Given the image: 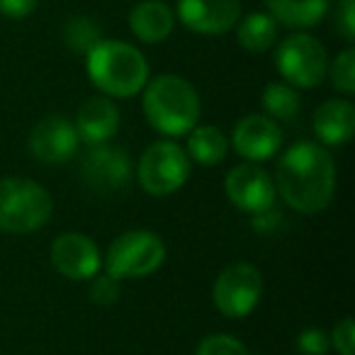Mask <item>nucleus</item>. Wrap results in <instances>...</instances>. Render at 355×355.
I'll use <instances>...</instances> for the list:
<instances>
[{
    "mask_svg": "<svg viewBox=\"0 0 355 355\" xmlns=\"http://www.w3.org/2000/svg\"><path fill=\"white\" fill-rule=\"evenodd\" d=\"M331 83L343 95L355 93V51L350 46L340 51L331 64Z\"/></svg>",
    "mask_w": 355,
    "mask_h": 355,
    "instance_id": "obj_23",
    "label": "nucleus"
},
{
    "mask_svg": "<svg viewBox=\"0 0 355 355\" xmlns=\"http://www.w3.org/2000/svg\"><path fill=\"white\" fill-rule=\"evenodd\" d=\"M275 66L282 78L295 88H316L329 73V54L316 37L297 32L280 42Z\"/></svg>",
    "mask_w": 355,
    "mask_h": 355,
    "instance_id": "obj_7",
    "label": "nucleus"
},
{
    "mask_svg": "<svg viewBox=\"0 0 355 355\" xmlns=\"http://www.w3.org/2000/svg\"><path fill=\"white\" fill-rule=\"evenodd\" d=\"M90 300L100 306H110L119 300V280L110 272H98L90 277Z\"/></svg>",
    "mask_w": 355,
    "mask_h": 355,
    "instance_id": "obj_25",
    "label": "nucleus"
},
{
    "mask_svg": "<svg viewBox=\"0 0 355 355\" xmlns=\"http://www.w3.org/2000/svg\"><path fill=\"white\" fill-rule=\"evenodd\" d=\"M64 35H66V42H69V46L73 51H78V54H83V51L88 54V51L100 42L98 27H95L93 22L88 20V17H73V20L66 25Z\"/></svg>",
    "mask_w": 355,
    "mask_h": 355,
    "instance_id": "obj_22",
    "label": "nucleus"
},
{
    "mask_svg": "<svg viewBox=\"0 0 355 355\" xmlns=\"http://www.w3.org/2000/svg\"><path fill=\"white\" fill-rule=\"evenodd\" d=\"M54 200L30 178H0V232L32 234L51 219Z\"/></svg>",
    "mask_w": 355,
    "mask_h": 355,
    "instance_id": "obj_4",
    "label": "nucleus"
},
{
    "mask_svg": "<svg viewBox=\"0 0 355 355\" xmlns=\"http://www.w3.org/2000/svg\"><path fill=\"white\" fill-rule=\"evenodd\" d=\"M188 139V156L200 166H217L219 161H224L229 151V139L224 137V132L212 124L205 127H193Z\"/></svg>",
    "mask_w": 355,
    "mask_h": 355,
    "instance_id": "obj_19",
    "label": "nucleus"
},
{
    "mask_svg": "<svg viewBox=\"0 0 355 355\" xmlns=\"http://www.w3.org/2000/svg\"><path fill=\"white\" fill-rule=\"evenodd\" d=\"M297 350L302 355H326L331 350V338L321 329H304L297 338Z\"/></svg>",
    "mask_w": 355,
    "mask_h": 355,
    "instance_id": "obj_26",
    "label": "nucleus"
},
{
    "mask_svg": "<svg viewBox=\"0 0 355 355\" xmlns=\"http://www.w3.org/2000/svg\"><path fill=\"white\" fill-rule=\"evenodd\" d=\"M329 338L338 355H355V326L350 316H345V319H340L338 324H336L334 334H331Z\"/></svg>",
    "mask_w": 355,
    "mask_h": 355,
    "instance_id": "obj_27",
    "label": "nucleus"
},
{
    "mask_svg": "<svg viewBox=\"0 0 355 355\" xmlns=\"http://www.w3.org/2000/svg\"><path fill=\"white\" fill-rule=\"evenodd\" d=\"M129 27L134 37L141 40L144 44H158L171 37L175 27V15L161 0H144L129 12Z\"/></svg>",
    "mask_w": 355,
    "mask_h": 355,
    "instance_id": "obj_17",
    "label": "nucleus"
},
{
    "mask_svg": "<svg viewBox=\"0 0 355 355\" xmlns=\"http://www.w3.org/2000/svg\"><path fill=\"white\" fill-rule=\"evenodd\" d=\"M80 173L93 190L114 193L129 183L132 161L122 148L110 146V144H95L85 151L83 161H80Z\"/></svg>",
    "mask_w": 355,
    "mask_h": 355,
    "instance_id": "obj_12",
    "label": "nucleus"
},
{
    "mask_svg": "<svg viewBox=\"0 0 355 355\" xmlns=\"http://www.w3.org/2000/svg\"><path fill=\"white\" fill-rule=\"evenodd\" d=\"M195 355H248V348L229 334H212L200 340Z\"/></svg>",
    "mask_w": 355,
    "mask_h": 355,
    "instance_id": "obj_24",
    "label": "nucleus"
},
{
    "mask_svg": "<svg viewBox=\"0 0 355 355\" xmlns=\"http://www.w3.org/2000/svg\"><path fill=\"white\" fill-rule=\"evenodd\" d=\"M263 110L268 112L270 119H282V122H290L297 117L302 103L297 90L290 83H268V88L263 90Z\"/></svg>",
    "mask_w": 355,
    "mask_h": 355,
    "instance_id": "obj_21",
    "label": "nucleus"
},
{
    "mask_svg": "<svg viewBox=\"0 0 355 355\" xmlns=\"http://www.w3.org/2000/svg\"><path fill=\"white\" fill-rule=\"evenodd\" d=\"M272 183L292 209L316 214L334 200L336 163L321 144L300 141L280 156Z\"/></svg>",
    "mask_w": 355,
    "mask_h": 355,
    "instance_id": "obj_1",
    "label": "nucleus"
},
{
    "mask_svg": "<svg viewBox=\"0 0 355 355\" xmlns=\"http://www.w3.org/2000/svg\"><path fill=\"white\" fill-rule=\"evenodd\" d=\"M239 44L251 54H263L268 51L277 40V22L270 12H251L239 22L236 32Z\"/></svg>",
    "mask_w": 355,
    "mask_h": 355,
    "instance_id": "obj_20",
    "label": "nucleus"
},
{
    "mask_svg": "<svg viewBox=\"0 0 355 355\" xmlns=\"http://www.w3.org/2000/svg\"><path fill=\"white\" fill-rule=\"evenodd\" d=\"M234 151L251 163L272 158L282 146V132L275 119L268 114H248L234 127L232 141Z\"/></svg>",
    "mask_w": 355,
    "mask_h": 355,
    "instance_id": "obj_13",
    "label": "nucleus"
},
{
    "mask_svg": "<svg viewBox=\"0 0 355 355\" xmlns=\"http://www.w3.org/2000/svg\"><path fill=\"white\" fill-rule=\"evenodd\" d=\"M139 185L148 195L166 198L180 190L190 178V156L175 141H153L137 166Z\"/></svg>",
    "mask_w": 355,
    "mask_h": 355,
    "instance_id": "obj_6",
    "label": "nucleus"
},
{
    "mask_svg": "<svg viewBox=\"0 0 355 355\" xmlns=\"http://www.w3.org/2000/svg\"><path fill=\"white\" fill-rule=\"evenodd\" d=\"M88 76L98 90L112 98H134L148 80V64L137 46L100 40L88 51Z\"/></svg>",
    "mask_w": 355,
    "mask_h": 355,
    "instance_id": "obj_3",
    "label": "nucleus"
},
{
    "mask_svg": "<svg viewBox=\"0 0 355 355\" xmlns=\"http://www.w3.org/2000/svg\"><path fill=\"white\" fill-rule=\"evenodd\" d=\"M263 295V275L251 263H232L212 285V302L219 314L243 319L258 306Z\"/></svg>",
    "mask_w": 355,
    "mask_h": 355,
    "instance_id": "obj_8",
    "label": "nucleus"
},
{
    "mask_svg": "<svg viewBox=\"0 0 355 355\" xmlns=\"http://www.w3.org/2000/svg\"><path fill=\"white\" fill-rule=\"evenodd\" d=\"M73 127H76V132H78V139L83 144H88V146L107 144L119 129L117 105L110 98H103V95L88 98L80 105Z\"/></svg>",
    "mask_w": 355,
    "mask_h": 355,
    "instance_id": "obj_15",
    "label": "nucleus"
},
{
    "mask_svg": "<svg viewBox=\"0 0 355 355\" xmlns=\"http://www.w3.org/2000/svg\"><path fill=\"white\" fill-rule=\"evenodd\" d=\"M37 8V0H0V15L10 20H25Z\"/></svg>",
    "mask_w": 355,
    "mask_h": 355,
    "instance_id": "obj_29",
    "label": "nucleus"
},
{
    "mask_svg": "<svg viewBox=\"0 0 355 355\" xmlns=\"http://www.w3.org/2000/svg\"><path fill=\"white\" fill-rule=\"evenodd\" d=\"M78 132L73 122L61 114H49L40 119L30 134V151L40 163L46 166H61L71 161L73 153L78 151Z\"/></svg>",
    "mask_w": 355,
    "mask_h": 355,
    "instance_id": "obj_11",
    "label": "nucleus"
},
{
    "mask_svg": "<svg viewBox=\"0 0 355 355\" xmlns=\"http://www.w3.org/2000/svg\"><path fill=\"white\" fill-rule=\"evenodd\" d=\"M144 114L156 132L183 137L200 122V95L180 76H158L144 85Z\"/></svg>",
    "mask_w": 355,
    "mask_h": 355,
    "instance_id": "obj_2",
    "label": "nucleus"
},
{
    "mask_svg": "<svg viewBox=\"0 0 355 355\" xmlns=\"http://www.w3.org/2000/svg\"><path fill=\"white\" fill-rule=\"evenodd\" d=\"M178 17L198 35H224L241 17L239 0H178Z\"/></svg>",
    "mask_w": 355,
    "mask_h": 355,
    "instance_id": "obj_14",
    "label": "nucleus"
},
{
    "mask_svg": "<svg viewBox=\"0 0 355 355\" xmlns=\"http://www.w3.org/2000/svg\"><path fill=\"white\" fill-rule=\"evenodd\" d=\"M51 266L66 280H90L103 268L98 243L78 232H66L51 243Z\"/></svg>",
    "mask_w": 355,
    "mask_h": 355,
    "instance_id": "obj_10",
    "label": "nucleus"
},
{
    "mask_svg": "<svg viewBox=\"0 0 355 355\" xmlns=\"http://www.w3.org/2000/svg\"><path fill=\"white\" fill-rule=\"evenodd\" d=\"M336 30L345 42L355 40V0H340L336 8Z\"/></svg>",
    "mask_w": 355,
    "mask_h": 355,
    "instance_id": "obj_28",
    "label": "nucleus"
},
{
    "mask_svg": "<svg viewBox=\"0 0 355 355\" xmlns=\"http://www.w3.org/2000/svg\"><path fill=\"white\" fill-rule=\"evenodd\" d=\"M268 12L287 27H311L324 20L329 0H263Z\"/></svg>",
    "mask_w": 355,
    "mask_h": 355,
    "instance_id": "obj_18",
    "label": "nucleus"
},
{
    "mask_svg": "<svg viewBox=\"0 0 355 355\" xmlns=\"http://www.w3.org/2000/svg\"><path fill=\"white\" fill-rule=\"evenodd\" d=\"M314 132L326 146H343L355 132V107L350 100H326L314 112Z\"/></svg>",
    "mask_w": 355,
    "mask_h": 355,
    "instance_id": "obj_16",
    "label": "nucleus"
},
{
    "mask_svg": "<svg viewBox=\"0 0 355 355\" xmlns=\"http://www.w3.org/2000/svg\"><path fill=\"white\" fill-rule=\"evenodd\" d=\"M229 202L248 214L270 212L275 202V183L258 163H241L232 168L224 180Z\"/></svg>",
    "mask_w": 355,
    "mask_h": 355,
    "instance_id": "obj_9",
    "label": "nucleus"
},
{
    "mask_svg": "<svg viewBox=\"0 0 355 355\" xmlns=\"http://www.w3.org/2000/svg\"><path fill=\"white\" fill-rule=\"evenodd\" d=\"M166 261V243L148 229L124 232L105 253V272L117 280H137L156 272Z\"/></svg>",
    "mask_w": 355,
    "mask_h": 355,
    "instance_id": "obj_5",
    "label": "nucleus"
}]
</instances>
